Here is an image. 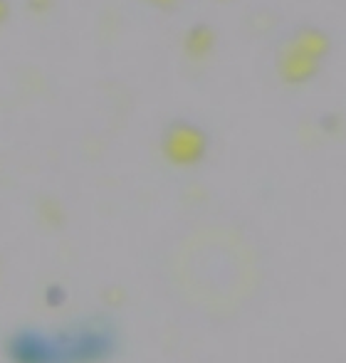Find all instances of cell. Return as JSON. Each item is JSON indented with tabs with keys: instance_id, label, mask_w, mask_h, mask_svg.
Instances as JSON below:
<instances>
[{
	"instance_id": "8992f818",
	"label": "cell",
	"mask_w": 346,
	"mask_h": 363,
	"mask_svg": "<svg viewBox=\"0 0 346 363\" xmlns=\"http://www.w3.org/2000/svg\"><path fill=\"white\" fill-rule=\"evenodd\" d=\"M159 3H169V0H159Z\"/></svg>"
},
{
	"instance_id": "7a4b0ae2",
	"label": "cell",
	"mask_w": 346,
	"mask_h": 363,
	"mask_svg": "<svg viewBox=\"0 0 346 363\" xmlns=\"http://www.w3.org/2000/svg\"><path fill=\"white\" fill-rule=\"evenodd\" d=\"M319 69V60L312 57V55L302 52L297 45H289L287 50L279 57V72H282L284 82H292V84H299V82H309Z\"/></svg>"
},
{
	"instance_id": "6da1fadb",
	"label": "cell",
	"mask_w": 346,
	"mask_h": 363,
	"mask_svg": "<svg viewBox=\"0 0 346 363\" xmlns=\"http://www.w3.org/2000/svg\"><path fill=\"white\" fill-rule=\"evenodd\" d=\"M206 148H208V139L203 134V129L188 124V121H178V124H173L166 131L164 151L178 166H191V163L201 161Z\"/></svg>"
},
{
	"instance_id": "277c9868",
	"label": "cell",
	"mask_w": 346,
	"mask_h": 363,
	"mask_svg": "<svg viewBox=\"0 0 346 363\" xmlns=\"http://www.w3.org/2000/svg\"><path fill=\"white\" fill-rule=\"evenodd\" d=\"M213 33L208 28H193L191 33H188V40H186V48L191 55H196V57H203V55L208 52V50L213 48Z\"/></svg>"
},
{
	"instance_id": "5b68a950",
	"label": "cell",
	"mask_w": 346,
	"mask_h": 363,
	"mask_svg": "<svg viewBox=\"0 0 346 363\" xmlns=\"http://www.w3.org/2000/svg\"><path fill=\"white\" fill-rule=\"evenodd\" d=\"M8 18V5H5V0H0V23Z\"/></svg>"
},
{
	"instance_id": "3957f363",
	"label": "cell",
	"mask_w": 346,
	"mask_h": 363,
	"mask_svg": "<svg viewBox=\"0 0 346 363\" xmlns=\"http://www.w3.org/2000/svg\"><path fill=\"white\" fill-rule=\"evenodd\" d=\"M292 45H297L302 52L312 55V57H317V60H324V55L329 52L327 35L319 33V30H314V28H304L302 33H297V38L292 40Z\"/></svg>"
}]
</instances>
